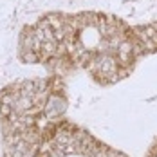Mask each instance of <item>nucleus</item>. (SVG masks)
Returning a JSON list of instances; mask_svg holds the SVG:
<instances>
[{
  "label": "nucleus",
  "mask_w": 157,
  "mask_h": 157,
  "mask_svg": "<svg viewBox=\"0 0 157 157\" xmlns=\"http://www.w3.org/2000/svg\"><path fill=\"white\" fill-rule=\"evenodd\" d=\"M116 52H117V63H121V65H126V63L130 62V58H134L132 42H130V40H123V42L117 45Z\"/></svg>",
  "instance_id": "f257e3e1"
}]
</instances>
